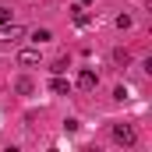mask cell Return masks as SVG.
Masks as SVG:
<instances>
[{
	"mask_svg": "<svg viewBox=\"0 0 152 152\" xmlns=\"http://www.w3.org/2000/svg\"><path fill=\"white\" fill-rule=\"evenodd\" d=\"M21 36H25V28H21V25H14V21H7V25H0V42H4V46H11V42H18Z\"/></svg>",
	"mask_w": 152,
	"mask_h": 152,
	"instance_id": "6da1fadb",
	"label": "cell"
},
{
	"mask_svg": "<svg viewBox=\"0 0 152 152\" xmlns=\"http://www.w3.org/2000/svg\"><path fill=\"white\" fill-rule=\"evenodd\" d=\"M134 127L131 124H113V142H120V145H134Z\"/></svg>",
	"mask_w": 152,
	"mask_h": 152,
	"instance_id": "7a4b0ae2",
	"label": "cell"
},
{
	"mask_svg": "<svg viewBox=\"0 0 152 152\" xmlns=\"http://www.w3.org/2000/svg\"><path fill=\"white\" fill-rule=\"evenodd\" d=\"M96 85H99V75H96L92 67H85V71H78V88H81V92H92Z\"/></svg>",
	"mask_w": 152,
	"mask_h": 152,
	"instance_id": "3957f363",
	"label": "cell"
},
{
	"mask_svg": "<svg viewBox=\"0 0 152 152\" xmlns=\"http://www.w3.org/2000/svg\"><path fill=\"white\" fill-rule=\"evenodd\" d=\"M18 64H21V67L39 64V46H36V50H21V53H18Z\"/></svg>",
	"mask_w": 152,
	"mask_h": 152,
	"instance_id": "277c9868",
	"label": "cell"
},
{
	"mask_svg": "<svg viewBox=\"0 0 152 152\" xmlns=\"http://www.w3.org/2000/svg\"><path fill=\"white\" fill-rule=\"evenodd\" d=\"M67 88H71V85H67V81H64V78H60V75H57V78H53V81H50V92H57V96H64Z\"/></svg>",
	"mask_w": 152,
	"mask_h": 152,
	"instance_id": "5b68a950",
	"label": "cell"
},
{
	"mask_svg": "<svg viewBox=\"0 0 152 152\" xmlns=\"http://www.w3.org/2000/svg\"><path fill=\"white\" fill-rule=\"evenodd\" d=\"M50 39H53V32H50V28H36V32H32V42H50Z\"/></svg>",
	"mask_w": 152,
	"mask_h": 152,
	"instance_id": "8992f818",
	"label": "cell"
},
{
	"mask_svg": "<svg viewBox=\"0 0 152 152\" xmlns=\"http://www.w3.org/2000/svg\"><path fill=\"white\" fill-rule=\"evenodd\" d=\"M113 64L127 67V64H131V53H127V50H113Z\"/></svg>",
	"mask_w": 152,
	"mask_h": 152,
	"instance_id": "52a82bcc",
	"label": "cell"
},
{
	"mask_svg": "<svg viewBox=\"0 0 152 152\" xmlns=\"http://www.w3.org/2000/svg\"><path fill=\"white\" fill-rule=\"evenodd\" d=\"M14 88H18L21 96H28V92H32V78H18V85H14Z\"/></svg>",
	"mask_w": 152,
	"mask_h": 152,
	"instance_id": "ba28073f",
	"label": "cell"
},
{
	"mask_svg": "<svg viewBox=\"0 0 152 152\" xmlns=\"http://www.w3.org/2000/svg\"><path fill=\"white\" fill-rule=\"evenodd\" d=\"M117 28H131V18L127 14H117Z\"/></svg>",
	"mask_w": 152,
	"mask_h": 152,
	"instance_id": "9c48e42d",
	"label": "cell"
},
{
	"mask_svg": "<svg viewBox=\"0 0 152 152\" xmlns=\"http://www.w3.org/2000/svg\"><path fill=\"white\" fill-rule=\"evenodd\" d=\"M60 71H67V57H60V60L53 64V75H60Z\"/></svg>",
	"mask_w": 152,
	"mask_h": 152,
	"instance_id": "30bf717a",
	"label": "cell"
},
{
	"mask_svg": "<svg viewBox=\"0 0 152 152\" xmlns=\"http://www.w3.org/2000/svg\"><path fill=\"white\" fill-rule=\"evenodd\" d=\"M75 21H78V25H88V14H85L81 7H78V11H75Z\"/></svg>",
	"mask_w": 152,
	"mask_h": 152,
	"instance_id": "8fae6325",
	"label": "cell"
},
{
	"mask_svg": "<svg viewBox=\"0 0 152 152\" xmlns=\"http://www.w3.org/2000/svg\"><path fill=\"white\" fill-rule=\"evenodd\" d=\"M11 21V7H0V25H7Z\"/></svg>",
	"mask_w": 152,
	"mask_h": 152,
	"instance_id": "7c38bea8",
	"label": "cell"
}]
</instances>
